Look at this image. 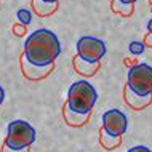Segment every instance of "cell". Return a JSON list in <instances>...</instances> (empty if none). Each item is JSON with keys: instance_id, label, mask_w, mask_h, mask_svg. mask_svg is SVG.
<instances>
[{"instance_id": "cell-1", "label": "cell", "mask_w": 152, "mask_h": 152, "mask_svg": "<svg viewBox=\"0 0 152 152\" xmlns=\"http://www.w3.org/2000/svg\"><path fill=\"white\" fill-rule=\"evenodd\" d=\"M24 56L31 64L50 66L55 64L61 55V43L58 35L48 29H37L24 42Z\"/></svg>"}, {"instance_id": "cell-2", "label": "cell", "mask_w": 152, "mask_h": 152, "mask_svg": "<svg viewBox=\"0 0 152 152\" xmlns=\"http://www.w3.org/2000/svg\"><path fill=\"white\" fill-rule=\"evenodd\" d=\"M96 99H98V93L93 85L88 83L87 80H79L74 82L69 88L66 106L69 109H72L74 112L90 114L91 109L94 107V104H96Z\"/></svg>"}, {"instance_id": "cell-3", "label": "cell", "mask_w": 152, "mask_h": 152, "mask_svg": "<svg viewBox=\"0 0 152 152\" xmlns=\"http://www.w3.org/2000/svg\"><path fill=\"white\" fill-rule=\"evenodd\" d=\"M35 128L26 120H13L8 123V131L5 142L10 149H27L35 141Z\"/></svg>"}, {"instance_id": "cell-4", "label": "cell", "mask_w": 152, "mask_h": 152, "mask_svg": "<svg viewBox=\"0 0 152 152\" xmlns=\"http://www.w3.org/2000/svg\"><path fill=\"white\" fill-rule=\"evenodd\" d=\"M126 87L139 96L152 94V66L139 63L130 67L128 77H126Z\"/></svg>"}, {"instance_id": "cell-5", "label": "cell", "mask_w": 152, "mask_h": 152, "mask_svg": "<svg viewBox=\"0 0 152 152\" xmlns=\"http://www.w3.org/2000/svg\"><path fill=\"white\" fill-rule=\"evenodd\" d=\"M106 43L101 39L91 35L80 37L77 42V56L88 63H99L101 58L106 55Z\"/></svg>"}, {"instance_id": "cell-6", "label": "cell", "mask_w": 152, "mask_h": 152, "mask_svg": "<svg viewBox=\"0 0 152 152\" xmlns=\"http://www.w3.org/2000/svg\"><path fill=\"white\" fill-rule=\"evenodd\" d=\"M128 128V118L118 109H109L102 114V130L112 136H122Z\"/></svg>"}, {"instance_id": "cell-7", "label": "cell", "mask_w": 152, "mask_h": 152, "mask_svg": "<svg viewBox=\"0 0 152 152\" xmlns=\"http://www.w3.org/2000/svg\"><path fill=\"white\" fill-rule=\"evenodd\" d=\"M55 69V64H50V66H35V64H31L29 61L26 59V56L21 55V71H23V75L26 77L27 80H40V79H45L47 75H50V72Z\"/></svg>"}, {"instance_id": "cell-8", "label": "cell", "mask_w": 152, "mask_h": 152, "mask_svg": "<svg viewBox=\"0 0 152 152\" xmlns=\"http://www.w3.org/2000/svg\"><path fill=\"white\" fill-rule=\"evenodd\" d=\"M123 98H125L126 104H128L131 109H134V110H142V109L149 107V106L152 104V94L139 96V94L131 91L126 85H125V90H123Z\"/></svg>"}, {"instance_id": "cell-9", "label": "cell", "mask_w": 152, "mask_h": 152, "mask_svg": "<svg viewBox=\"0 0 152 152\" xmlns=\"http://www.w3.org/2000/svg\"><path fill=\"white\" fill-rule=\"evenodd\" d=\"M72 64H74L75 72H79L80 75H83V77H93L94 74L98 72V69H99V63H88V61L80 59L77 55L74 56Z\"/></svg>"}, {"instance_id": "cell-10", "label": "cell", "mask_w": 152, "mask_h": 152, "mask_svg": "<svg viewBox=\"0 0 152 152\" xmlns=\"http://www.w3.org/2000/svg\"><path fill=\"white\" fill-rule=\"evenodd\" d=\"M63 117H64V120H66V123H67L69 126H83L85 123L88 122L90 114L74 112L72 109H69L67 106L64 104V107H63Z\"/></svg>"}, {"instance_id": "cell-11", "label": "cell", "mask_w": 152, "mask_h": 152, "mask_svg": "<svg viewBox=\"0 0 152 152\" xmlns=\"http://www.w3.org/2000/svg\"><path fill=\"white\" fill-rule=\"evenodd\" d=\"M32 11L40 16V18H47V16H51L58 10V3H48V2H43V0H32Z\"/></svg>"}, {"instance_id": "cell-12", "label": "cell", "mask_w": 152, "mask_h": 152, "mask_svg": "<svg viewBox=\"0 0 152 152\" xmlns=\"http://www.w3.org/2000/svg\"><path fill=\"white\" fill-rule=\"evenodd\" d=\"M99 144L104 147L106 151H114L122 144V136H112V134L106 133V131L102 130V126H101V130H99Z\"/></svg>"}, {"instance_id": "cell-13", "label": "cell", "mask_w": 152, "mask_h": 152, "mask_svg": "<svg viewBox=\"0 0 152 152\" xmlns=\"http://www.w3.org/2000/svg\"><path fill=\"white\" fill-rule=\"evenodd\" d=\"M110 10L115 15L123 16V18H130L134 11V5H131V3H123L120 0H112V2H110Z\"/></svg>"}, {"instance_id": "cell-14", "label": "cell", "mask_w": 152, "mask_h": 152, "mask_svg": "<svg viewBox=\"0 0 152 152\" xmlns=\"http://www.w3.org/2000/svg\"><path fill=\"white\" fill-rule=\"evenodd\" d=\"M16 18H18L19 24H23V26H29L31 24V19H32V13L27 8H19L18 13H16Z\"/></svg>"}, {"instance_id": "cell-15", "label": "cell", "mask_w": 152, "mask_h": 152, "mask_svg": "<svg viewBox=\"0 0 152 152\" xmlns=\"http://www.w3.org/2000/svg\"><path fill=\"white\" fill-rule=\"evenodd\" d=\"M144 43L142 42H131L130 43V47H128V50L131 55H141L142 51H144Z\"/></svg>"}, {"instance_id": "cell-16", "label": "cell", "mask_w": 152, "mask_h": 152, "mask_svg": "<svg viewBox=\"0 0 152 152\" xmlns=\"http://www.w3.org/2000/svg\"><path fill=\"white\" fill-rule=\"evenodd\" d=\"M13 34L16 35V37H26V34H27V27L26 26H23V24H15L13 26Z\"/></svg>"}, {"instance_id": "cell-17", "label": "cell", "mask_w": 152, "mask_h": 152, "mask_svg": "<svg viewBox=\"0 0 152 152\" xmlns=\"http://www.w3.org/2000/svg\"><path fill=\"white\" fill-rule=\"evenodd\" d=\"M126 152H152V151L146 146H134V147H131V149H128Z\"/></svg>"}, {"instance_id": "cell-18", "label": "cell", "mask_w": 152, "mask_h": 152, "mask_svg": "<svg viewBox=\"0 0 152 152\" xmlns=\"http://www.w3.org/2000/svg\"><path fill=\"white\" fill-rule=\"evenodd\" d=\"M144 47H149V48H152V32H147V34L144 35Z\"/></svg>"}, {"instance_id": "cell-19", "label": "cell", "mask_w": 152, "mask_h": 152, "mask_svg": "<svg viewBox=\"0 0 152 152\" xmlns=\"http://www.w3.org/2000/svg\"><path fill=\"white\" fill-rule=\"evenodd\" d=\"M2 152H29V147L27 149H21V151H18V149H10L7 144H3L2 146Z\"/></svg>"}, {"instance_id": "cell-20", "label": "cell", "mask_w": 152, "mask_h": 152, "mask_svg": "<svg viewBox=\"0 0 152 152\" xmlns=\"http://www.w3.org/2000/svg\"><path fill=\"white\" fill-rule=\"evenodd\" d=\"M3 99H5V90L2 88V85H0V106H2Z\"/></svg>"}, {"instance_id": "cell-21", "label": "cell", "mask_w": 152, "mask_h": 152, "mask_svg": "<svg viewBox=\"0 0 152 152\" xmlns=\"http://www.w3.org/2000/svg\"><path fill=\"white\" fill-rule=\"evenodd\" d=\"M134 63H136V61H133V59H128V58L125 59V64H126V66H131V67L134 66Z\"/></svg>"}, {"instance_id": "cell-22", "label": "cell", "mask_w": 152, "mask_h": 152, "mask_svg": "<svg viewBox=\"0 0 152 152\" xmlns=\"http://www.w3.org/2000/svg\"><path fill=\"white\" fill-rule=\"evenodd\" d=\"M147 31H149V32H152V18L149 19V23H147Z\"/></svg>"}, {"instance_id": "cell-23", "label": "cell", "mask_w": 152, "mask_h": 152, "mask_svg": "<svg viewBox=\"0 0 152 152\" xmlns=\"http://www.w3.org/2000/svg\"><path fill=\"white\" fill-rule=\"evenodd\" d=\"M120 2H123V3H131V5H134V2H136V0H120Z\"/></svg>"}, {"instance_id": "cell-24", "label": "cell", "mask_w": 152, "mask_h": 152, "mask_svg": "<svg viewBox=\"0 0 152 152\" xmlns=\"http://www.w3.org/2000/svg\"><path fill=\"white\" fill-rule=\"evenodd\" d=\"M43 2H48V3H58L59 0H43Z\"/></svg>"}, {"instance_id": "cell-25", "label": "cell", "mask_w": 152, "mask_h": 152, "mask_svg": "<svg viewBox=\"0 0 152 152\" xmlns=\"http://www.w3.org/2000/svg\"><path fill=\"white\" fill-rule=\"evenodd\" d=\"M149 5H151V10H152V0H149Z\"/></svg>"}]
</instances>
